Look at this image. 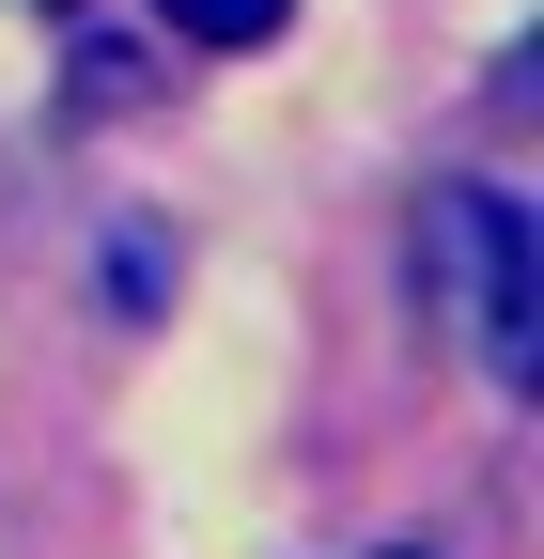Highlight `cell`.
Masks as SVG:
<instances>
[{"instance_id":"1","label":"cell","mask_w":544,"mask_h":559,"mask_svg":"<svg viewBox=\"0 0 544 559\" xmlns=\"http://www.w3.org/2000/svg\"><path fill=\"white\" fill-rule=\"evenodd\" d=\"M421 296H436V326H451V358L529 404V373H544V264H529V202H513V187L466 171V187L421 202Z\"/></svg>"},{"instance_id":"2","label":"cell","mask_w":544,"mask_h":559,"mask_svg":"<svg viewBox=\"0 0 544 559\" xmlns=\"http://www.w3.org/2000/svg\"><path fill=\"white\" fill-rule=\"evenodd\" d=\"M156 16H172L187 47H264V32L296 16V0H156Z\"/></svg>"}]
</instances>
